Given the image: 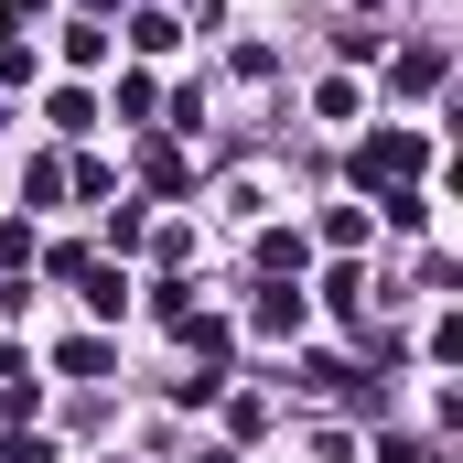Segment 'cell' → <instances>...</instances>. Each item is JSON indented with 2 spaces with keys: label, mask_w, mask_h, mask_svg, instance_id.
<instances>
[{
  "label": "cell",
  "mask_w": 463,
  "mask_h": 463,
  "mask_svg": "<svg viewBox=\"0 0 463 463\" xmlns=\"http://www.w3.org/2000/svg\"><path fill=\"white\" fill-rule=\"evenodd\" d=\"M410 162H420V140H410V129H377V151H366V173H410Z\"/></svg>",
  "instance_id": "6da1fadb"
},
{
  "label": "cell",
  "mask_w": 463,
  "mask_h": 463,
  "mask_svg": "<svg viewBox=\"0 0 463 463\" xmlns=\"http://www.w3.org/2000/svg\"><path fill=\"white\" fill-rule=\"evenodd\" d=\"M259 335H302V291H269L259 302Z\"/></svg>",
  "instance_id": "7a4b0ae2"
}]
</instances>
